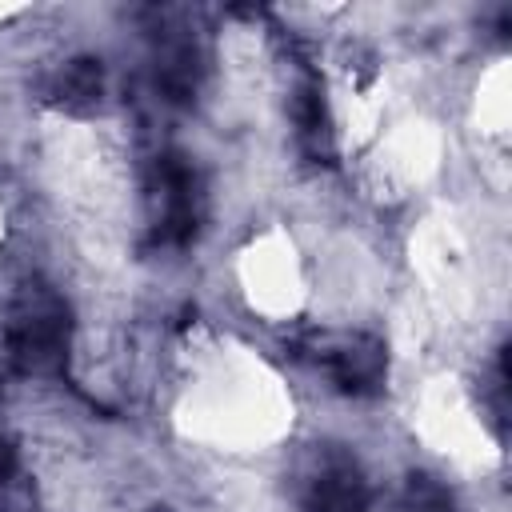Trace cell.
<instances>
[{
  "label": "cell",
  "mask_w": 512,
  "mask_h": 512,
  "mask_svg": "<svg viewBox=\"0 0 512 512\" xmlns=\"http://www.w3.org/2000/svg\"><path fill=\"white\" fill-rule=\"evenodd\" d=\"M408 492H412V504H416L420 512H452L448 488H444L440 480H432V476H416Z\"/></svg>",
  "instance_id": "cell-8"
},
{
  "label": "cell",
  "mask_w": 512,
  "mask_h": 512,
  "mask_svg": "<svg viewBox=\"0 0 512 512\" xmlns=\"http://www.w3.org/2000/svg\"><path fill=\"white\" fill-rule=\"evenodd\" d=\"M156 80L168 92V100H188L196 88V52L188 44H176L160 56L156 64Z\"/></svg>",
  "instance_id": "cell-6"
},
{
  "label": "cell",
  "mask_w": 512,
  "mask_h": 512,
  "mask_svg": "<svg viewBox=\"0 0 512 512\" xmlns=\"http://www.w3.org/2000/svg\"><path fill=\"white\" fill-rule=\"evenodd\" d=\"M160 188H164V220H160V240L164 244H188L200 224V192H196V172L184 156L168 152L160 160Z\"/></svg>",
  "instance_id": "cell-2"
},
{
  "label": "cell",
  "mask_w": 512,
  "mask_h": 512,
  "mask_svg": "<svg viewBox=\"0 0 512 512\" xmlns=\"http://www.w3.org/2000/svg\"><path fill=\"white\" fill-rule=\"evenodd\" d=\"M296 128H300V144L312 156L328 152V112H324V100L316 88H304L296 96Z\"/></svg>",
  "instance_id": "cell-7"
},
{
  "label": "cell",
  "mask_w": 512,
  "mask_h": 512,
  "mask_svg": "<svg viewBox=\"0 0 512 512\" xmlns=\"http://www.w3.org/2000/svg\"><path fill=\"white\" fill-rule=\"evenodd\" d=\"M328 372L340 392L372 396L384 380V344L372 336H352L328 352Z\"/></svg>",
  "instance_id": "cell-3"
},
{
  "label": "cell",
  "mask_w": 512,
  "mask_h": 512,
  "mask_svg": "<svg viewBox=\"0 0 512 512\" xmlns=\"http://www.w3.org/2000/svg\"><path fill=\"white\" fill-rule=\"evenodd\" d=\"M100 92H104V68H100V60L80 56V60H72V64L64 68V76H60V96H64V104L88 108V104H96Z\"/></svg>",
  "instance_id": "cell-5"
},
{
  "label": "cell",
  "mask_w": 512,
  "mask_h": 512,
  "mask_svg": "<svg viewBox=\"0 0 512 512\" xmlns=\"http://www.w3.org/2000/svg\"><path fill=\"white\" fill-rule=\"evenodd\" d=\"M8 360L28 376H48L64 364L68 352V308L56 292H24L4 328Z\"/></svg>",
  "instance_id": "cell-1"
},
{
  "label": "cell",
  "mask_w": 512,
  "mask_h": 512,
  "mask_svg": "<svg viewBox=\"0 0 512 512\" xmlns=\"http://www.w3.org/2000/svg\"><path fill=\"white\" fill-rule=\"evenodd\" d=\"M12 468H16V452H12V444H8V440H0V480H8V476H12Z\"/></svg>",
  "instance_id": "cell-9"
},
{
  "label": "cell",
  "mask_w": 512,
  "mask_h": 512,
  "mask_svg": "<svg viewBox=\"0 0 512 512\" xmlns=\"http://www.w3.org/2000/svg\"><path fill=\"white\" fill-rule=\"evenodd\" d=\"M312 512H364V484L352 460H328L308 492Z\"/></svg>",
  "instance_id": "cell-4"
}]
</instances>
